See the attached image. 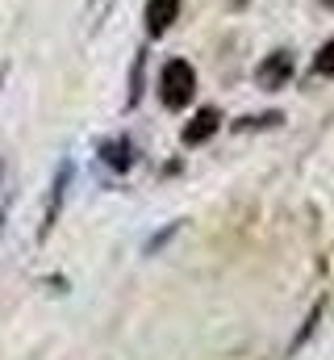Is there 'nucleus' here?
I'll list each match as a JSON object with an SVG mask.
<instances>
[{"instance_id": "obj_1", "label": "nucleus", "mask_w": 334, "mask_h": 360, "mask_svg": "<svg viewBox=\"0 0 334 360\" xmlns=\"http://www.w3.org/2000/svg\"><path fill=\"white\" fill-rule=\"evenodd\" d=\"M196 92V72L184 63V59H167L163 72H159V101L167 109H184Z\"/></svg>"}, {"instance_id": "obj_3", "label": "nucleus", "mask_w": 334, "mask_h": 360, "mask_svg": "<svg viewBox=\"0 0 334 360\" xmlns=\"http://www.w3.org/2000/svg\"><path fill=\"white\" fill-rule=\"evenodd\" d=\"M175 17H180V0H147V34L151 38H163Z\"/></svg>"}, {"instance_id": "obj_6", "label": "nucleus", "mask_w": 334, "mask_h": 360, "mask_svg": "<svg viewBox=\"0 0 334 360\" xmlns=\"http://www.w3.org/2000/svg\"><path fill=\"white\" fill-rule=\"evenodd\" d=\"M100 155H105V160H109V164H113L117 172H126V168H130V143H126V139H117V143H109V147H105Z\"/></svg>"}, {"instance_id": "obj_4", "label": "nucleus", "mask_w": 334, "mask_h": 360, "mask_svg": "<svg viewBox=\"0 0 334 360\" xmlns=\"http://www.w3.org/2000/svg\"><path fill=\"white\" fill-rule=\"evenodd\" d=\"M222 126V113L213 109V105H205L188 126H184V147H196V143H205V139H213V130Z\"/></svg>"}, {"instance_id": "obj_8", "label": "nucleus", "mask_w": 334, "mask_h": 360, "mask_svg": "<svg viewBox=\"0 0 334 360\" xmlns=\"http://www.w3.org/2000/svg\"><path fill=\"white\" fill-rule=\"evenodd\" d=\"M0 84H4V68H0Z\"/></svg>"}, {"instance_id": "obj_2", "label": "nucleus", "mask_w": 334, "mask_h": 360, "mask_svg": "<svg viewBox=\"0 0 334 360\" xmlns=\"http://www.w3.org/2000/svg\"><path fill=\"white\" fill-rule=\"evenodd\" d=\"M288 76H293V55L288 51H276V55H267L263 63H259V72H255V80H259V89L276 92L288 84Z\"/></svg>"}, {"instance_id": "obj_7", "label": "nucleus", "mask_w": 334, "mask_h": 360, "mask_svg": "<svg viewBox=\"0 0 334 360\" xmlns=\"http://www.w3.org/2000/svg\"><path fill=\"white\" fill-rule=\"evenodd\" d=\"M314 72H318V76H334V38L322 42V51H318V59H314Z\"/></svg>"}, {"instance_id": "obj_5", "label": "nucleus", "mask_w": 334, "mask_h": 360, "mask_svg": "<svg viewBox=\"0 0 334 360\" xmlns=\"http://www.w3.org/2000/svg\"><path fill=\"white\" fill-rule=\"evenodd\" d=\"M67 168H59L55 172V184H51V201H46V218H42V239L51 235V226H55V218H59V205H63V188H67Z\"/></svg>"}]
</instances>
